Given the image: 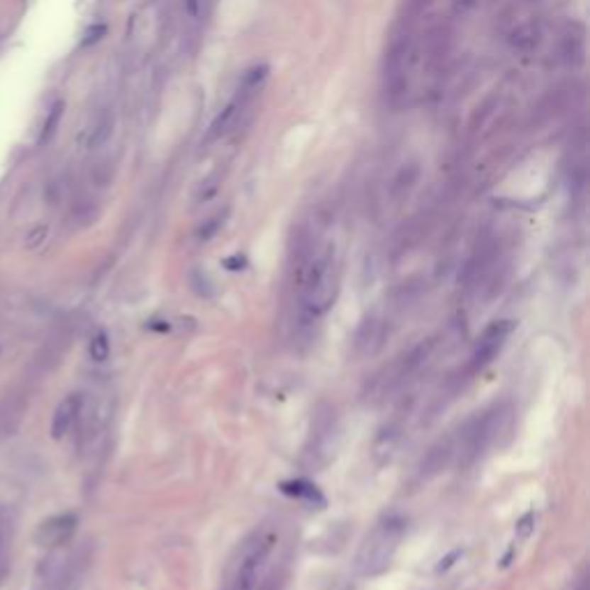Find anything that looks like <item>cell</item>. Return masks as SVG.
<instances>
[{"label": "cell", "mask_w": 590, "mask_h": 590, "mask_svg": "<svg viewBox=\"0 0 590 590\" xmlns=\"http://www.w3.org/2000/svg\"><path fill=\"white\" fill-rule=\"evenodd\" d=\"M298 293L300 316L304 323H313L330 309L337 293L335 263H332L330 249H318L302 258V267L298 270Z\"/></svg>", "instance_id": "cell-1"}, {"label": "cell", "mask_w": 590, "mask_h": 590, "mask_svg": "<svg viewBox=\"0 0 590 590\" xmlns=\"http://www.w3.org/2000/svg\"><path fill=\"white\" fill-rule=\"evenodd\" d=\"M403 538V521L401 519H385L376 525L364 538L362 547L357 551L355 569L360 577H376L390 567L399 542Z\"/></svg>", "instance_id": "cell-2"}, {"label": "cell", "mask_w": 590, "mask_h": 590, "mask_svg": "<svg viewBox=\"0 0 590 590\" xmlns=\"http://www.w3.org/2000/svg\"><path fill=\"white\" fill-rule=\"evenodd\" d=\"M512 328H514L512 321H494L491 325L482 332V337H479L475 344L473 355H470V369H473V372H477V369H482L491 362L498 350L503 348L505 339L510 337Z\"/></svg>", "instance_id": "cell-3"}, {"label": "cell", "mask_w": 590, "mask_h": 590, "mask_svg": "<svg viewBox=\"0 0 590 590\" xmlns=\"http://www.w3.org/2000/svg\"><path fill=\"white\" fill-rule=\"evenodd\" d=\"M74 530H77V516L69 512L55 514L37 528L35 540L40 547H58V544H65L72 538Z\"/></svg>", "instance_id": "cell-4"}, {"label": "cell", "mask_w": 590, "mask_h": 590, "mask_svg": "<svg viewBox=\"0 0 590 590\" xmlns=\"http://www.w3.org/2000/svg\"><path fill=\"white\" fill-rule=\"evenodd\" d=\"M81 408H83V396L77 394V392L67 394L58 403V408H55V413H53V422H51V436L55 440L65 438L72 431V427L81 418Z\"/></svg>", "instance_id": "cell-5"}, {"label": "cell", "mask_w": 590, "mask_h": 590, "mask_svg": "<svg viewBox=\"0 0 590 590\" xmlns=\"http://www.w3.org/2000/svg\"><path fill=\"white\" fill-rule=\"evenodd\" d=\"M383 339V321L376 316H369L362 321L357 335H355V350L360 355H372L381 348Z\"/></svg>", "instance_id": "cell-6"}, {"label": "cell", "mask_w": 590, "mask_h": 590, "mask_svg": "<svg viewBox=\"0 0 590 590\" xmlns=\"http://www.w3.org/2000/svg\"><path fill=\"white\" fill-rule=\"evenodd\" d=\"M455 455V450H452V442L450 440H438L436 445L429 447V452L424 455L422 464H420V475L422 477H431L436 475L438 470H442L447 466L450 457Z\"/></svg>", "instance_id": "cell-7"}, {"label": "cell", "mask_w": 590, "mask_h": 590, "mask_svg": "<svg viewBox=\"0 0 590 590\" xmlns=\"http://www.w3.org/2000/svg\"><path fill=\"white\" fill-rule=\"evenodd\" d=\"M62 111H65V101L62 99L53 101V106L46 111V118H44L40 138H37V145H46L55 136V132H58V127H60V120H62Z\"/></svg>", "instance_id": "cell-8"}, {"label": "cell", "mask_w": 590, "mask_h": 590, "mask_svg": "<svg viewBox=\"0 0 590 590\" xmlns=\"http://www.w3.org/2000/svg\"><path fill=\"white\" fill-rule=\"evenodd\" d=\"M240 106H243V101L233 99V101H230V104L215 118V123H212V127H210V136H212V138H217V136H221L224 132H228V127L233 125L235 113L240 111Z\"/></svg>", "instance_id": "cell-9"}, {"label": "cell", "mask_w": 590, "mask_h": 590, "mask_svg": "<svg viewBox=\"0 0 590 590\" xmlns=\"http://www.w3.org/2000/svg\"><path fill=\"white\" fill-rule=\"evenodd\" d=\"M88 353L90 357L95 360V362H106L108 355H111V341H108V335L104 330H99L92 335L90 339V346H88Z\"/></svg>", "instance_id": "cell-10"}, {"label": "cell", "mask_w": 590, "mask_h": 590, "mask_svg": "<svg viewBox=\"0 0 590 590\" xmlns=\"http://www.w3.org/2000/svg\"><path fill=\"white\" fill-rule=\"evenodd\" d=\"M111 125H113V120H111V116H104V118H99L97 120V125L95 129L90 132V138H88V148H97L101 145L108 138L111 134Z\"/></svg>", "instance_id": "cell-11"}, {"label": "cell", "mask_w": 590, "mask_h": 590, "mask_svg": "<svg viewBox=\"0 0 590 590\" xmlns=\"http://www.w3.org/2000/svg\"><path fill=\"white\" fill-rule=\"evenodd\" d=\"M46 235H49V228H46L44 224H37L35 228L28 230V235H26V247H28V249L42 247V243L46 240Z\"/></svg>", "instance_id": "cell-12"}, {"label": "cell", "mask_w": 590, "mask_h": 590, "mask_svg": "<svg viewBox=\"0 0 590 590\" xmlns=\"http://www.w3.org/2000/svg\"><path fill=\"white\" fill-rule=\"evenodd\" d=\"M106 30H108V28H106L104 23H92V26L88 28V30L83 33V42H81V44H83V46L97 44V42L101 40V37L106 35Z\"/></svg>", "instance_id": "cell-13"}, {"label": "cell", "mask_w": 590, "mask_h": 590, "mask_svg": "<svg viewBox=\"0 0 590 590\" xmlns=\"http://www.w3.org/2000/svg\"><path fill=\"white\" fill-rule=\"evenodd\" d=\"M208 0H184V9H187V14L191 18H199L201 12H203V7H206Z\"/></svg>", "instance_id": "cell-14"}, {"label": "cell", "mask_w": 590, "mask_h": 590, "mask_svg": "<svg viewBox=\"0 0 590 590\" xmlns=\"http://www.w3.org/2000/svg\"><path fill=\"white\" fill-rule=\"evenodd\" d=\"M219 226H221V215H219V217H215V219H210L208 224L201 228V233H199V235H201L203 240H208L210 235H215V230H217Z\"/></svg>", "instance_id": "cell-15"}, {"label": "cell", "mask_w": 590, "mask_h": 590, "mask_svg": "<svg viewBox=\"0 0 590 590\" xmlns=\"http://www.w3.org/2000/svg\"><path fill=\"white\" fill-rule=\"evenodd\" d=\"M533 519H535V516H533V514H525V516H523V519L519 521V535H521V538H525V535H528V533H530V525H528V523H530Z\"/></svg>", "instance_id": "cell-16"}, {"label": "cell", "mask_w": 590, "mask_h": 590, "mask_svg": "<svg viewBox=\"0 0 590 590\" xmlns=\"http://www.w3.org/2000/svg\"><path fill=\"white\" fill-rule=\"evenodd\" d=\"M224 263H226L228 270H240V267L245 265V258L243 256H230L228 261H224Z\"/></svg>", "instance_id": "cell-17"}]
</instances>
